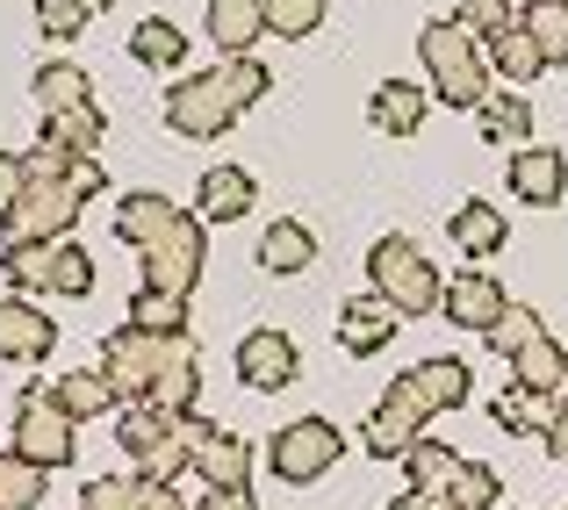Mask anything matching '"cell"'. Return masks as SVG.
Listing matches in <instances>:
<instances>
[{
    "mask_svg": "<svg viewBox=\"0 0 568 510\" xmlns=\"http://www.w3.org/2000/svg\"><path fill=\"white\" fill-rule=\"evenodd\" d=\"M101 374L123 402H152V410L181 417L202 396V353L187 332H138V324H115L101 338Z\"/></svg>",
    "mask_w": 568,
    "mask_h": 510,
    "instance_id": "6da1fadb",
    "label": "cell"
},
{
    "mask_svg": "<svg viewBox=\"0 0 568 510\" xmlns=\"http://www.w3.org/2000/svg\"><path fill=\"white\" fill-rule=\"evenodd\" d=\"M266 80H274V72H266L260 58H223V65H209V72H187V80L166 86V123L181 130V137H223V130L266 94Z\"/></svg>",
    "mask_w": 568,
    "mask_h": 510,
    "instance_id": "7a4b0ae2",
    "label": "cell"
},
{
    "mask_svg": "<svg viewBox=\"0 0 568 510\" xmlns=\"http://www.w3.org/2000/svg\"><path fill=\"white\" fill-rule=\"evenodd\" d=\"M209 431L216 425H209L202 410L166 417V410H152V402H123V410H115V439L138 460L144 482H181V475H194V446H202Z\"/></svg>",
    "mask_w": 568,
    "mask_h": 510,
    "instance_id": "3957f363",
    "label": "cell"
},
{
    "mask_svg": "<svg viewBox=\"0 0 568 510\" xmlns=\"http://www.w3.org/2000/svg\"><path fill=\"white\" fill-rule=\"evenodd\" d=\"M417 58H425V80H432V94H439L446 109H483L489 86H497V72H489L483 43H475L460 22H425V37H417Z\"/></svg>",
    "mask_w": 568,
    "mask_h": 510,
    "instance_id": "277c9868",
    "label": "cell"
},
{
    "mask_svg": "<svg viewBox=\"0 0 568 510\" xmlns=\"http://www.w3.org/2000/svg\"><path fill=\"white\" fill-rule=\"evenodd\" d=\"M367 280H375L382 303H396V317H439L446 280L410 237H382V245L367 252Z\"/></svg>",
    "mask_w": 568,
    "mask_h": 510,
    "instance_id": "5b68a950",
    "label": "cell"
},
{
    "mask_svg": "<svg viewBox=\"0 0 568 510\" xmlns=\"http://www.w3.org/2000/svg\"><path fill=\"white\" fill-rule=\"evenodd\" d=\"M0 274L14 295H87L94 288V252L58 237V245H8L0 252Z\"/></svg>",
    "mask_w": 568,
    "mask_h": 510,
    "instance_id": "8992f818",
    "label": "cell"
},
{
    "mask_svg": "<svg viewBox=\"0 0 568 510\" xmlns=\"http://www.w3.org/2000/svg\"><path fill=\"white\" fill-rule=\"evenodd\" d=\"M8 453L29 460V468H72V453H80V431H72V417L51 402V381H29L22 402H14V431H8Z\"/></svg>",
    "mask_w": 568,
    "mask_h": 510,
    "instance_id": "52a82bcc",
    "label": "cell"
},
{
    "mask_svg": "<svg viewBox=\"0 0 568 510\" xmlns=\"http://www.w3.org/2000/svg\"><path fill=\"white\" fill-rule=\"evenodd\" d=\"M80 208H87V194L72 187V180H29L22 202L0 208V252H8V245H58V237H72Z\"/></svg>",
    "mask_w": 568,
    "mask_h": 510,
    "instance_id": "ba28073f",
    "label": "cell"
},
{
    "mask_svg": "<svg viewBox=\"0 0 568 510\" xmlns=\"http://www.w3.org/2000/svg\"><path fill=\"white\" fill-rule=\"evenodd\" d=\"M338 460H346V439H338L332 417H295V425H281L274 439H266V468H274L281 482H295V489L324 482Z\"/></svg>",
    "mask_w": 568,
    "mask_h": 510,
    "instance_id": "9c48e42d",
    "label": "cell"
},
{
    "mask_svg": "<svg viewBox=\"0 0 568 510\" xmlns=\"http://www.w3.org/2000/svg\"><path fill=\"white\" fill-rule=\"evenodd\" d=\"M138 266H144V288H159V295H173V303H187L194 295V280H202V266H209V237H202V216H173V231L166 237H152V245L138 252Z\"/></svg>",
    "mask_w": 568,
    "mask_h": 510,
    "instance_id": "30bf717a",
    "label": "cell"
},
{
    "mask_svg": "<svg viewBox=\"0 0 568 510\" xmlns=\"http://www.w3.org/2000/svg\"><path fill=\"white\" fill-rule=\"evenodd\" d=\"M396 388H403V396H410L425 417H446V410H460V402H468L475 374H468V359L439 353V359H417V367H403Z\"/></svg>",
    "mask_w": 568,
    "mask_h": 510,
    "instance_id": "8fae6325",
    "label": "cell"
},
{
    "mask_svg": "<svg viewBox=\"0 0 568 510\" xmlns=\"http://www.w3.org/2000/svg\"><path fill=\"white\" fill-rule=\"evenodd\" d=\"M51 345H58L51 309H37L29 295H0V359L37 367V359H51Z\"/></svg>",
    "mask_w": 568,
    "mask_h": 510,
    "instance_id": "7c38bea8",
    "label": "cell"
},
{
    "mask_svg": "<svg viewBox=\"0 0 568 510\" xmlns=\"http://www.w3.org/2000/svg\"><path fill=\"white\" fill-rule=\"evenodd\" d=\"M504 309H511V295H504L489 274H475V266H468V274H454V280H446V295H439V317L460 324V332H483V338L497 332Z\"/></svg>",
    "mask_w": 568,
    "mask_h": 510,
    "instance_id": "4fadbf2b",
    "label": "cell"
},
{
    "mask_svg": "<svg viewBox=\"0 0 568 510\" xmlns=\"http://www.w3.org/2000/svg\"><path fill=\"white\" fill-rule=\"evenodd\" d=\"M295 374H303L295 338H281V332H245V338H237V381H245V388L274 396V388H288Z\"/></svg>",
    "mask_w": 568,
    "mask_h": 510,
    "instance_id": "5bb4252c",
    "label": "cell"
},
{
    "mask_svg": "<svg viewBox=\"0 0 568 510\" xmlns=\"http://www.w3.org/2000/svg\"><path fill=\"white\" fill-rule=\"evenodd\" d=\"M425 425H432V417L417 410L403 388H388V396L375 402V417H367V453H375V460H403L417 439H425Z\"/></svg>",
    "mask_w": 568,
    "mask_h": 510,
    "instance_id": "9a60e30c",
    "label": "cell"
},
{
    "mask_svg": "<svg viewBox=\"0 0 568 510\" xmlns=\"http://www.w3.org/2000/svg\"><path fill=\"white\" fill-rule=\"evenodd\" d=\"M511 194L532 208H555L568 194V159L555 152V144H518L511 152Z\"/></svg>",
    "mask_w": 568,
    "mask_h": 510,
    "instance_id": "2e32d148",
    "label": "cell"
},
{
    "mask_svg": "<svg viewBox=\"0 0 568 510\" xmlns=\"http://www.w3.org/2000/svg\"><path fill=\"white\" fill-rule=\"evenodd\" d=\"M396 303H382V295H353V303H338V345L346 353H382L388 338H396Z\"/></svg>",
    "mask_w": 568,
    "mask_h": 510,
    "instance_id": "e0dca14e",
    "label": "cell"
},
{
    "mask_svg": "<svg viewBox=\"0 0 568 510\" xmlns=\"http://www.w3.org/2000/svg\"><path fill=\"white\" fill-rule=\"evenodd\" d=\"M245 475H252V439H237V431H209L202 446H194V482H209V489H245Z\"/></svg>",
    "mask_w": 568,
    "mask_h": 510,
    "instance_id": "ac0fdd59",
    "label": "cell"
},
{
    "mask_svg": "<svg viewBox=\"0 0 568 510\" xmlns=\"http://www.w3.org/2000/svg\"><path fill=\"white\" fill-rule=\"evenodd\" d=\"M209 37L223 58H252V43L266 37V0H209Z\"/></svg>",
    "mask_w": 568,
    "mask_h": 510,
    "instance_id": "d6986e66",
    "label": "cell"
},
{
    "mask_svg": "<svg viewBox=\"0 0 568 510\" xmlns=\"http://www.w3.org/2000/svg\"><path fill=\"white\" fill-rule=\"evenodd\" d=\"M194 216H202V223H237V216H252V173H245V166H209L202 187H194Z\"/></svg>",
    "mask_w": 568,
    "mask_h": 510,
    "instance_id": "ffe728a7",
    "label": "cell"
},
{
    "mask_svg": "<svg viewBox=\"0 0 568 510\" xmlns=\"http://www.w3.org/2000/svg\"><path fill=\"white\" fill-rule=\"evenodd\" d=\"M446 231H454V252H468V259H489V252H504V237H511V223H504L497 202H460L454 216H446Z\"/></svg>",
    "mask_w": 568,
    "mask_h": 510,
    "instance_id": "44dd1931",
    "label": "cell"
},
{
    "mask_svg": "<svg viewBox=\"0 0 568 510\" xmlns=\"http://www.w3.org/2000/svg\"><path fill=\"white\" fill-rule=\"evenodd\" d=\"M51 402L72 417V425H87V417H109V410H123V396L109 388V374H101V367L58 374V381H51Z\"/></svg>",
    "mask_w": 568,
    "mask_h": 510,
    "instance_id": "7402d4cb",
    "label": "cell"
},
{
    "mask_svg": "<svg viewBox=\"0 0 568 510\" xmlns=\"http://www.w3.org/2000/svg\"><path fill=\"white\" fill-rule=\"evenodd\" d=\"M367 123L382 130V137H417V123H425V86L410 80H382L375 101H367Z\"/></svg>",
    "mask_w": 568,
    "mask_h": 510,
    "instance_id": "603a6c76",
    "label": "cell"
},
{
    "mask_svg": "<svg viewBox=\"0 0 568 510\" xmlns=\"http://www.w3.org/2000/svg\"><path fill=\"white\" fill-rule=\"evenodd\" d=\"M173 216H181V208H173L166 194H123V202H115V237H123L130 252H144L152 237L173 231Z\"/></svg>",
    "mask_w": 568,
    "mask_h": 510,
    "instance_id": "cb8c5ba5",
    "label": "cell"
},
{
    "mask_svg": "<svg viewBox=\"0 0 568 510\" xmlns=\"http://www.w3.org/2000/svg\"><path fill=\"white\" fill-rule=\"evenodd\" d=\"M101 137H109V115L87 101V109H65V115H43V144H58L65 159H94Z\"/></svg>",
    "mask_w": 568,
    "mask_h": 510,
    "instance_id": "d4e9b609",
    "label": "cell"
},
{
    "mask_svg": "<svg viewBox=\"0 0 568 510\" xmlns=\"http://www.w3.org/2000/svg\"><path fill=\"white\" fill-rule=\"evenodd\" d=\"M511 381H518V388H532V396H555V402H561V388H568V353L540 332V338L526 345V353L511 359Z\"/></svg>",
    "mask_w": 568,
    "mask_h": 510,
    "instance_id": "484cf974",
    "label": "cell"
},
{
    "mask_svg": "<svg viewBox=\"0 0 568 510\" xmlns=\"http://www.w3.org/2000/svg\"><path fill=\"white\" fill-rule=\"evenodd\" d=\"M555 410H561L555 396H532V388H518V381L504 388L497 402H489V417H497V431H511V439H540V431L555 425Z\"/></svg>",
    "mask_w": 568,
    "mask_h": 510,
    "instance_id": "4316f807",
    "label": "cell"
},
{
    "mask_svg": "<svg viewBox=\"0 0 568 510\" xmlns=\"http://www.w3.org/2000/svg\"><path fill=\"white\" fill-rule=\"evenodd\" d=\"M483 58H489V72H497L504 86H518V80H532V72H547V58H540V43L518 29V14H511V29H497V37L483 43Z\"/></svg>",
    "mask_w": 568,
    "mask_h": 510,
    "instance_id": "83f0119b",
    "label": "cell"
},
{
    "mask_svg": "<svg viewBox=\"0 0 568 510\" xmlns=\"http://www.w3.org/2000/svg\"><path fill=\"white\" fill-rule=\"evenodd\" d=\"M475 123H483V137H489V144H518V137H532V109H526V94H518V86H489V101L475 109Z\"/></svg>",
    "mask_w": 568,
    "mask_h": 510,
    "instance_id": "f1b7e54d",
    "label": "cell"
},
{
    "mask_svg": "<svg viewBox=\"0 0 568 510\" xmlns=\"http://www.w3.org/2000/svg\"><path fill=\"white\" fill-rule=\"evenodd\" d=\"M29 86H37V109L43 115H65V109H87V101H94V80H87L80 65H65V58H51Z\"/></svg>",
    "mask_w": 568,
    "mask_h": 510,
    "instance_id": "f546056e",
    "label": "cell"
},
{
    "mask_svg": "<svg viewBox=\"0 0 568 510\" xmlns=\"http://www.w3.org/2000/svg\"><path fill=\"white\" fill-rule=\"evenodd\" d=\"M518 29L540 43L547 65H568V0H526V8H518Z\"/></svg>",
    "mask_w": 568,
    "mask_h": 510,
    "instance_id": "4dcf8cb0",
    "label": "cell"
},
{
    "mask_svg": "<svg viewBox=\"0 0 568 510\" xmlns=\"http://www.w3.org/2000/svg\"><path fill=\"white\" fill-rule=\"evenodd\" d=\"M310 259H317V237H310L303 223H266V237H260V266L266 274H303Z\"/></svg>",
    "mask_w": 568,
    "mask_h": 510,
    "instance_id": "1f68e13d",
    "label": "cell"
},
{
    "mask_svg": "<svg viewBox=\"0 0 568 510\" xmlns=\"http://www.w3.org/2000/svg\"><path fill=\"white\" fill-rule=\"evenodd\" d=\"M130 58H138V65H152V72H181L187 37L166 22V14H159V22H138V29H130Z\"/></svg>",
    "mask_w": 568,
    "mask_h": 510,
    "instance_id": "d6a6232c",
    "label": "cell"
},
{
    "mask_svg": "<svg viewBox=\"0 0 568 510\" xmlns=\"http://www.w3.org/2000/svg\"><path fill=\"white\" fill-rule=\"evenodd\" d=\"M403 475H410V489H454V475H460V460H454V446H439V439H417L410 453H403Z\"/></svg>",
    "mask_w": 568,
    "mask_h": 510,
    "instance_id": "836d02e7",
    "label": "cell"
},
{
    "mask_svg": "<svg viewBox=\"0 0 568 510\" xmlns=\"http://www.w3.org/2000/svg\"><path fill=\"white\" fill-rule=\"evenodd\" d=\"M460 510H504L497 497H504V482H497V468L489 460H460V475H454V489H446Z\"/></svg>",
    "mask_w": 568,
    "mask_h": 510,
    "instance_id": "e575fe53",
    "label": "cell"
},
{
    "mask_svg": "<svg viewBox=\"0 0 568 510\" xmlns=\"http://www.w3.org/2000/svg\"><path fill=\"white\" fill-rule=\"evenodd\" d=\"M43 489H51V475L43 468H29V460H0V510H37L43 503Z\"/></svg>",
    "mask_w": 568,
    "mask_h": 510,
    "instance_id": "d590c367",
    "label": "cell"
},
{
    "mask_svg": "<svg viewBox=\"0 0 568 510\" xmlns=\"http://www.w3.org/2000/svg\"><path fill=\"white\" fill-rule=\"evenodd\" d=\"M130 324H138V332H187V303H173V295H159V288H138L130 295Z\"/></svg>",
    "mask_w": 568,
    "mask_h": 510,
    "instance_id": "8d00e7d4",
    "label": "cell"
},
{
    "mask_svg": "<svg viewBox=\"0 0 568 510\" xmlns=\"http://www.w3.org/2000/svg\"><path fill=\"white\" fill-rule=\"evenodd\" d=\"M547 332V324H540V309H526V303H511V309H504V317H497V332H489V353H504V359H518V353H526V345L532 338H540Z\"/></svg>",
    "mask_w": 568,
    "mask_h": 510,
    "instance_id": "74e56055",
    "label": "cell"
},
{
    "mask_svg": "<svg viewBox=\"0 0 568 510\" xmlns=\"http://www.w3.org/2000/svg\"><path fill=\"white\" fill-rule=\"evenodd\" d=\"M317 22H324V0H266V29H274L281 43L310 37Z\"/></svg>",
    "mask_w": 568,
    "mask_h": 510,
    "instance_id": "f35d334b",
    "label": "cell"
},
{
    "mask_svg": "<svg viewBox=\"0 0 568 510\" xmlns=\"http://www.w3.org/2000/svg\"><path fill=\"white\" fill-rule=\"evenodd\" d=\"M87 0H37V29H43V43H72L87 29Z\"/></svg>",
    "mask_w": 568,
    "mask_h": 510,
    "instance_id": "ab89813d",
    "label": "cell"
},
{
    "mask_svg": "<svg viewBox=\"0 0 568 510\" xmlns=\"http://www.w3.org/2000/svg\"><path fill=\"white\" fill-rule=\"evenodd\" d=\"M454 22L468 29L475 43H489L497 29H511V0H454Z\"/></svg>",
    "mask_w": 568,
    "mask_h": 510,
    "instance_id": "60d3db41",
    "label": "cell"
},
{
    "mask_svg": "<svg viewBox=\"0 0 568 510\" xmlns=\"http://www.w3.org/2000/svg\"><path fill=\"white\" fill-rule=\"evenodd\" d=\"M22 187H29L22 152H0V208H14V202H22Z\"/></svg>",
    "mask_w": 568,
    "mask_h": 510,
    "instance_id": "b9f144b4",
    "label": "cell"
},
{
    "mask_svg": "<svg viewBox=\"0 0 568 510\" xmlns=\"http://www.w3.org/2000/svg\"><path fill=\"white\" fill-rule=\"evenodd\" d=\"M181 510H260V503H252V489H202V497L181 503Z\"/></svg>",
    "mask_w": 568,
    "mask_h": 510,
    "instance_id": "7bdbcfd3",
    "label": "cell"
},
{
    "mask_svg": "<svg viewBox=\"0 0 568 510\" xmlns=\"http://www.w3.org/2000/svg\"><path fill=\"white\" fill-rule=\"evenodd\" d=\"M388 510H460V503L446 497V489H439V497H432V489H403V497L388 503Z\"/></svg>",
    "mask_w": 568,
    "mask_h": 510,
    "instance_id": "ee69618b",
    "label": "cell"
},
{
    "mask_svg": "<svg viewBox=\"0 0 568 510\" xmlns=\"http://www.w3.org/2000/svg\"><path fill=\"white\" fill-rule=\"evenodd\" d=\"M65 180H72V187H80V194H87V202H94V194H109V173H101V166H94V159H80V166H72Z\"/></svg>",
    "mask_w": 568,
    "mask_h": 510,
    "instance_id": "f6af8a7d",
    "label": "cell"
},
{
    "mask_svg": "<svg viewBox=\"0 0 568 510\" xmlns=\"http://www.w3.org/2000/svg\"><path fill=\"white\" fill-rule=\"evenodd\" d=\"M540 446H547V453H555V460H568V396H561V410H555V425H547V431H540Z\"/></svg>",
    "mask_w": 568,
    "mask_h": 510,
    "instance_id": "bcb514c9",
    "label": "cell"
},
{
    "mask_svg": "<svg viewBox=\"0 0 568 510\" xmlns=\"http://www.w3.org/2000/svg\"><path fill=\"white\" fill-rule=\"evenodd\" d=\"M87 8H94V14H101V8H115V0H87Z\"/></svg>",
    "mask_w": 568,
    "mask_h": 510,
    "instance_id": "7dc6e473",
    "label": "cell"
},
{
    "mask_svg": "<svg viewBox=\"0 0 568 510\" xmlns=\"http://www.w3.org/2000/svg\"><path fill=\"white\" fill-rule=\"evenodd\" d=\"M0 460H8V446H0Z\"/></svg>",
    "mask_w": 568,
    "mask_h": 510,
    "instance_id": "c3c4849f",
    "label": "cell"
},
{
    "mask_svg": "<svg viewBox=\"0 0 568 510\" xmlns=\"http://www.w3.org/2000/svg\"><path fill=\"white\" fill-rule=\"evenodd\" d=\"M561 396H568V388H561Z\"/></svg>",
    "mask_w": 568,
    "mask_h": 510,
    "instance_id": "681fc988",
    "label": "cell"
}]
</instances>
